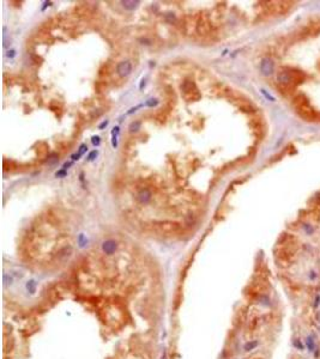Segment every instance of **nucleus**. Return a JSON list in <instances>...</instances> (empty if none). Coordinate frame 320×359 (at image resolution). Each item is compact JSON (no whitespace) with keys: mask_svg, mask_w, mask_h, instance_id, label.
<instances>
[{"mask_svg":"<svg viewBox=\"0 0 320 359\" xmlns=\"http://www.w3.org/2000/svg\"><path fill=\"white\" fill-rule=\"evenodd\" d=\"M102 248H103V250H104L106 254H113L115 251V249H116V243L114 241H106L103 243Z\"/></svg>","mask_w":320,"mask_h":359,"instance_id":"5","label":"nucleus"},{"mask_svg":"<svg viewBox=\"0 0 320 359\" xmlns=\"http://www.w3.org/2000/svg\"><path fill=\"white\" fill-rule=\"evenodd\" d=\"M293 344H294V346L298 348V351H303V349H305V347H306V345H305V344H303V342H302L300 339H295Z\"/></svg>","mask_w":320,"mask_h":359,"instance_id":"8","label":"nucleus"},{"mask_svg":"<svg viewBox=\"0 0 320 359\" xmlns=\"http://www.w3.org/2000/svg\"><path fill=\"white\" fill-rule=\"evenodd\" d=\"M108 125V121H104V122H102L101 125H99V128H103V127H106Z\"/></svg>","mask_w":320,"mask_h":359,"instance_id":"19","label":"nucleus"},{"mask_svg":"<svg viewBox=\"0 0 320 359\" xmlns=\"http://www.w3.org/2000/svg\"><path fill=\"white\" fill-rule=\"evenodd\" d=\"M122 6L126 9V10H134L137 6H138V4H139V1H130V0H124V1H121Z\"/></svg>","mask_w":320,"mask_h":359,"instance_id":"6","label":"nucleus"},{"mask_svg":"<svg viewBox=\"0 0 320 359\" xmlns=\"http://www.w3.org/2000/svg\"><path fill=\"white\" fill-rule=\"evenodd\" d=\"M258 344H259L258 341H251V342H248V344L245 346V349H246V351H251V349H253L254 347H257Z\"/></svg>","mask_w":320,"mask_h":359,"instance_id":"10","label":"nucleus"},{"mask_svg":"<svg viewBox=\"0 0 320 359\" xmlns=\"http://www.w3.org/2000/svg\"><path fill=\"white\" fill-rule=\"evenodd\" d=\"M65 175H66V171H65V170H60V171L56 173L55 176L56 177H60V176H65Z\"/></svg>","mask_w":320,"mask_h":359,"instance_id":"18","label":"nucleus"},{"mask_svg":"<svg viewBox=\"0 0 320 359\" xmlns=\"http://www.w3.org/2000/svg\"><path fill=\"white\" fill-rule=\"evenodd\" d=\"M166 18L167 19H170V22L175 21V16H174L173 13H168V14H166Z\"/></svg>","mask_w":320,"mask_h":359,"instance_id":"17","label":"nucleus"},{"mask_svg":"<svg viewBox=\"0 0 320 359\" xmlns=\"http://www.w3.org/2000/svg\"><path fill=\"white\" fill-rule=\"evenodd\" d=\"M87 149H88V147H87V145H82V146H80V149H79V151H78V153H76V154H73V156H72V159H73V161L79 159V157H80L83 153L87 151Z\"/></svg>","mask_w":320,"mask_h":359,"instance_id":"7","label":"nucleus"},{"mask_svg":"<svg viewBox=\"0 0 320 359\" xmlns=\"http://www.w3.org/2000/svg\"><path fill=\"white\" fill-rule=\"evenodd\" d=\"M317 278H318V273L315 272V271H310V272H308V279L310 280V281H315Z\"/></svg>","mask_w":320,"mask_h":359,"instance_id":"12","label":"nucleus"},{"mask_svg":"<svg viewBox=\"0 0 320 359\" xmlns=\"http://www.w3.org/2000/svg\"><path fill=\"white\" fill-rule=\"evenodd\" d=\"M97 156V151H92V152L89 154V161H92V159H95V157Z\"/></svg>","mask_w":320,"mask_h":359,"instance_id":"16","label":"nucleus"},{"mask_svg":"<svg viewBox=\"0 0 320 359\" xmlns=\"http://www.w3.org/2000/svg\"><path fill=\"white\" fill-rule=\"evenodd\" d=\"M260 68H261V72L264 73L265 76H269V74H271L272 71H273V62H272L270 59H264V60L261 61V66H260Z\"/></svg>","mask_w":320,"mask_h":359,"instance_id":"3","label":"nucleus"},{"mask_svg":"<svg viewBox=\"0 0 320 359\" xmlns=\"http://www.w3.org/2000/svg\"><path fill=\"white\" fill-rule=\"evenodd\" d=\"M132 72V65L130 61H122L118 65V73L121 77H127Z\"/></svg>","mask_w":320,"mask_h":359,"instance_id":"1","label":"nucleus"},{"mask_svg":"<svg viewBox=\"0 0 320 359\" xmlns=\"http://www.w3.org/2000/svg\"><path fill=\"white\" fill-rule=\"evenodd\" d=\"M58 161H59V158H58V154H56V153H53V154H51V156H49V158H48V161H47V162H48V164H54V163H56Z\"/></svg>","mask_w":320,"mask_h":359,"instance_id":"11","label":"nucleus"},{"mask_svg":"<svg viewBox=\"0 0 320 359\" xmlns=\"http://www.w3.org/2000/svg\"><path fill=\"white\" fill-rule=\"evenodd\" d=\"M140 128V121H134L130 125V132H137Z\"/></svg>","mask_w":320,"mask_h":359,"instance_id":"9","label":"nucleus"},{"mask_svg":"<svg viewBox=\"0 0 320 359\" xmlns=\"http://www.w3.org/2000/svg\"><path fill=\"white\" fill-rule=\"evenodd\" d=\"M99 142H101V140H99V137H92V144H94L95 146L99 145Z\"/></svg>","mask_w":320,"mask_h":359,"instance_id":"15","label":"nucleus"},{"mask_svg":"<svg viewBox=\"0 0 320 359\" xmlns=\"http://www.w3.org/2000/svg\"><path fill=\"white\" fill-rule=\"evenodd\" d=\"M144 85H145V80H142V83H140V86H139V89H140V90H142V89H143V86Z\"/></svg>","mask_w":320,"mask_h":359,"instance_id":"20","label":"nucleus"},{"mask_svg":"<svg viewBox=\"0 0 320 359\" xmlns=\"http://www.w3.org/2000/svg\"><path fill=\"white\" fill-rule=\"evenodd\" d=\"M315 335L314 334H309V335H307L306 337V340H305V345H306V347H307V349H308V352H310V353H314L315 352V349H317V341H315Z\"/></svg>","mask_w":320,"mask_h":359,"instance_id":"2","label":"nucleus"},{"mask_svg":"<svg viewBox=\"0 0 320 359\" xmlns=\"http://www.w3.org/2000/svg\"><path fill=\"white\" fill-rule=\"evenodd\" d=\"M157 99H155V98H151V99H149L148 102H146V106L148 107H155V106H157Z\"/></svg>","mask_w":320,"mask_h":359,"instance_id":"14","label":"nucleus"},{"mask_svg":"<svg viewBox=\"0 0 320 359\" xmlns=\"http://www.w3.org/2000/svg\"><path fill=\"white\" fill-rule=\"evenodd\" d=\"M150 199H151V193L148 189H142L137 195V200L140 204H148L150 201Z\"/></svg>","mask_w":320,"mask_h":359,"instance_id":"4","label":"nucleus"},{"mask_svg":"<svg viewBox=\"0 0 320 359\" xmlns=\"http://www.w3.org/2000/svg\"><path fill=\"white\" fill-rule=\"evenodd\" d=\"M320 306V294H317L314 297V303H313V308L314 309H318Z\"/></svg>","mask_w":320,"mask_h":359,"instance_id":"13","label":"nucleus"}]
</instances>
